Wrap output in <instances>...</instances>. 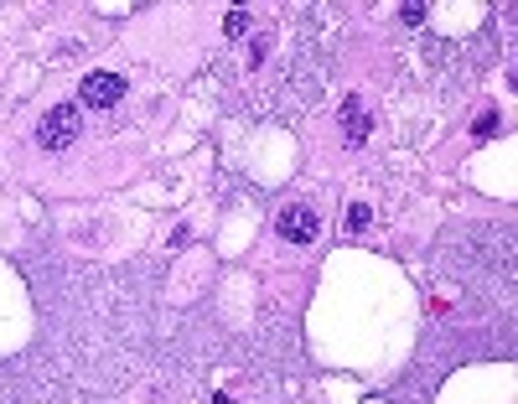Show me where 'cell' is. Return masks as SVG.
Listing matches in <instances>:
<instances>
[{
  "label": "cell",
  "instance_id": "obj_1",
  "mask_svg": "<svg viewBox=\"0 0 518 404\" xmlns=\"http://www.w3.org/2000/svg\"><path fill=\"white\" fill-rule=\"evenodd\" d=\"M78 125H83L78 104H58V109H47V114H42V130H37L42 150H68L73 140H78Z\"/></svg>",
  "mask_w": 518,
  "mask_h": 404
},
{
  "label": "cell",
  "instance_id": "obj_5",
  "mask_svg": "<svg viewBox=\"0 0 518 404\" xmlns=\"http://www.w3.org/2000/svg\"><path fill=\"white\" fill-rule=\"evenodd\" d=\"M368 223H373V207H368V202H352V207H347V228H352V234H363Z\"/></svg>",
  "mask_w": 518,
  "mask_h": 404
},
{
  "label": "cell",
  "instance_id": "obj_6",
  "mask_svg": "<svg viewBox=\"0 0 518 404\" xmlns=\"http://www.w3.org/2000/svg\"><path fill=\"white\" fill-rule=\"evenodd\" d=\"M223 31H228V37H244V31H249V10H228V16H223Z\"/></svg>",
  "mask_w": 518,
  "mask_h": 404
},
{
  "label": "cell",
  "instance_id": "obj_2",
  "mask_svg": "<svg viewBox=\"0 0 518 404\" xmlns=\"http://www.w3.org/2000/svg\"><path fill=\"white\" fill-rule=\"evenodd\" d=\"M275 228H280V238H285V244H311V238L322 234V218H316V207L291 202V207H280Z\"/></svg>",
  "mask_w": 518,
  "mask_h": 404
},
{
  "label": "cell",
  "instance_id": "obj_7",
  "mask_svg": "<svg viewBox=\"0 0 518 404\" xmlns=\"http://www.w3.org/2000/svg\"><path fill=\"white\" fill-rule=\"evenodd\" d=\"M498 125H503L498 114H482L477 125H472V135H477V140H487V135H498Z\"/></svg>",
  "mask_w": 518,
  "mask_h": 404
},
{
  "label": "cell",
  "instance_id": "obj_8",
  "mask_svg": "<svg viewBox=\"0 0 518 404\" xmlns=\"http://www.w3.org/2000/svg\"><path fill=\"white\" fill-rule=\"evenodd\" d=\"M399 21H404V26H420V21H425V6H420V0H410V6H399Z\"/></svg>",
  "mask_w": 518,
  "mask_h": 404
},
{
  "label": "cell",
  "instance_id": "obj_4",
  "mask_svg": "<svg viewBox=\"0 0 518 404\" xmlns=\"http://www.w3.org/2000/svg\"><path fill=\"white\" fill-rule=\"evenodd\" d=\"M343 140H347V146H363V140H368V114H363V99H343Z\"/></svg>",
  "mask_w": 518,
  "mask_h": 404
},
{
  "label": "cell",
  "instance_id": "obj_3",
  "mask_svg": "<svg viewBox=\"0 0 518 404\" xmlns=\"http://www.w3.org/2000/svg\"><path fill=\"white\" fill-rule=\"evenodd\" d=\"M119 99H125V73H83V89H78L83 109H109Z\"/></svg>",
  "mask_w": 518,
  "mask_h": 404
}]
</instances>
